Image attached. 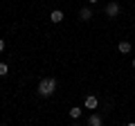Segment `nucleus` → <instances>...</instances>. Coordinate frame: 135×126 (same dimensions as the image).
Returning a JSON list of instances; mask_svg holds the SVG:
<instances>
[{"label":"nucleus","mask_w":135,"mask_h":126,"mask_svg":"<svg viewBox=\"0 0 135 126\" xmlns=\"http://www.w3.org/2000/svg\"><path fill=\"white\" fill-rule=\"evenodd\" d=\"M88 126H101V115L92 113V115H90V119H88Z\"/></svg>","instance_id":"nucleus-5"},{"label":"nucleus","mask_w":135,"mask_h":126,"mask_svg":"<svg viewBox=\"0 0 135 126\" xmlns=\"http://www.w3.org/2000/svg\"><path fill=\"white\" fill-rule=\"evenodd\" d=\"M126 126H135V122H131V124H126Z\"/></svg>","instance_id":"nucleus-12"},{"label":"nucleus","mask_w":135,"mask_h":126,"mask_svg":"<svg viewBox=\"0 0 135 126\" xmlns=\"http://www.w3.org/2000/svg\"><path fill=\"white\" fill-rule=\"evenodd\" d=\"M79 18H81V20H83V23H88V20H90V18H92V11H90V9H88V7H83V9H81V11H79Z\"/></svg>","instance_id":"nucleus-3"},{"label":"nucleus","mask_w":135,"mask_h":126,"mask_svg":"<svg viewBox=\"0 0 135 126\" xmlns=\"http://www.w3.org/2000/svg\"><path fill=\"white\" fill-rule=\"evenodd\" d=\"M7 72H9V68H7V63H0V77H5Z\"/></svg>","instance_id":"nucleus-9"},{"label":"nucleus","mask_w":135,"mask_h":126,"mask_svg":"<svg viewBox=\"0 0 135 126\" xmlns=\"http://www.w3.org/2000/svg\"><path fill=\"white\" fill-rule=\"evenodd\" d=\"M70 117L72 119H79L81 117V108H70Z\"/></svg>","instance_id":"nucleus-8"},{"label":"nucleus","mask_w":135,"mask_h":126,"mask_svg":"<svg viewBox=\"0 0 135 126\" xmlns=\"http://www.w3.org/2000/svg\"><path fill=\"white\" fill-rule=\"evenodd\" d=\"M88 2H90V5H95V2H97V0H88Z\"/></svg>","instance_id":"nucleus-11"},{"label":"nucleus","mask_w":135,"mask_h":126,"mask_svg":"<svg viewBox=\"0 0 135 126\" xmlns=\"http://www.w3.org/2000/svg\"><path fill=\"white\" fill-rule=\"evenodd\" d=\"M97 106H99V101H97V97H86V108H92V110H95Z\"/></svg>","instance_id":"nucleus-6"},{"label":"nucleus","mask_w":135,"mask_h":126,"mask_svg":"<svg viewBox=\"0 0 135 126\" xmlns=\"http://www.w3.org/2000/svg\"><path fill=\"white\" fill-rule=\"evenodd\" d=\"M50 20H52V23H61V20H63V11L61 9H54L52 14H50Z\"/></svg>","instance_id":"nucleus-4"},{"label":"nucleus","mask_w":135,"mask_h":126,"mask_svg":"<svg viewBox=\"0 0 135 126\" xmlns=\"http://www.w3.org/2000/svg\"><path fill=\"white\" fill-rule=\"evenodd\" d=\"M133 68H135V59H133Z\"/></svg>","instance_id":"nucleus-13"},{"label":"nucleus","mask_w":135,"mask_h":126,"mask_svg":"<svg viewBox=\"0 0 135 126\" xmlns=\"http://www.w3.org/2000/svg\"><path fill=\"white\" fill-rule=\"evenodd\" d=\"M0 52H5V41L0 38Z\"/></svg>","instance_id":"nucleus-10"},{"label":"nucleus","mask_w":135,"mask_h":126,"mask_svg":"<svg viewBox=\"0 0 135 126\" xmlns=\"http://www.w3.org/2000/svg\"><path fill=\"white\" fill-rule=\"evenodd\" d=\"M106 16L108 18H117L119 16V5L117 2H108L106 5Z\"/></svg>","instance_id":"nucleus-2"},{"label":"nucleus","mask_w":135,"mask_h":126,"mask_svg":"<svg viewBox=\"0 0 135 126\" xmlns=\"http://www.w3.org/2000/svg\"><path fill=\"white\" fill-rule=\"evenodd\" d=\"M56 88H59V81L54 77L41 79V81H38V95H41V97H52Z\"/></svg>","instance_id":"nucleus-1"},{"label":"nucleus","mask_w":135,"mask_h":126,"mask_svg":"<svg viewBox=\"0 0 135 126\" xmlns=\"http://www.w3.org/2000/svg\"><path fill=\"white\" fill-rule=\"evenodd\" d=\"M131 50H133V47H131L128 41H122V43H119V52H122V54H128Z\"/></svg>","instance_id":"nucleus-7"}]
</instances>
